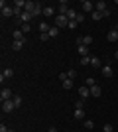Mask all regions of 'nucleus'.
I'll return each instance as SVG.
<instances>
[{"mask_svg": "<svg viewBox=\"0 0 118 132\" xmlns=\"http://www.w3.org/2000/svg\"><path fill=\"white\" fill-rule=\"evenodd\" d=\"M24 44H26L24 39H22V42H18V39H14V44H12V50H14V51H20V50L24 47Z\"/></svg>", "mask_w": 118, "mask_h": 132, "instance_id": "16", "label": "nucleus"}, {"mask_svg": "<svg viewBox=\"0 0 118 132\" xmlns=\"http://www.w3.org/2000/svg\"><path fill=\"white\" fill-rule=\"evenodd\" d=\"M0 8H2V18H10V16H14V6H8L4 0L0 2Z\"/></svg>", "mask_w": 118, "mask_h": 132, "instance_id": "1", "label": "nucleus"}, {"mask_svg": "<svg viewBox=\"0 0 118 132\" xmlns=\"http://www.w3.org/2000/svg\"><path fill=\"white\" fill-rule=\"evenodd\" d=\"M53 14H55V6H43V16L51 18Z\"/></svg>", "mask_w": 118, "mask_h": 132, "instance_id": "13", "label": "nucleus"}, {"mask_svg": "<svg viewBox=\"0 0 118 132\" xmlns=\"http://www.w3.org/2000/svg\"><path fill=\"white\" fill-rule=\"evenodd\" d=\"M90 44H93V38H90V36H83V45H87V47H89Z\"/></svg>", "mask_w": 118, "mask_h": 132, "instance_id": "25", "label": "nucleus"}, {"mask_svg": "<svg viewBox=\"0 0 118 132\" xmlns=\"http://www.w3.org/2000/svg\"><path fill=\"white\" fill-rule=\"evenodd\" d=\"M83 116H85V110H77V109H75V112H73V118H77V120H81Z\"/></svg>", "mask_w": 118, "mask_h": 132, "instance_id": "23", "label": "nucleus"}, {"mask_svg": "<svg viewBox=\"0 0 118 132\" xmlns=\"http://www.w3.org/2000/svg\"><path fill=\"white\" fill-rule=\"evenodd\" d=\"M101 71H102V75H104V77H112V75H114V69H112V65H108V63L101 67Z\"/></svg>", "mask_w": 118, "mask_h": 132, "instance_id": "6", "label": "nucleus"}, {"mask_svg": "<svg viewBox=\"0 0 118 132\" xmlns=\"http://www.w3.org/2000/svg\"><path fill=\"white\" fill-rule=\"evenodd\" d=\"M79 95H81V99H89V97H90V89L89 87H87V85H83V87H81V89H79Z\"/></svg>", "mask_w": 118, "mask_h": 132, "instance_id": "7", "label": "nucleus"}, {"mask_svg": "<svg viewBox=\"0 0 118 132\" xmlns=\"http://www.w3.org/2000/svg\"><path fill=\"white\" fill-rule=\"evenodd\" d=\"M30 30H32V26H30V24H22V32H24V34H28Z\"/></svg>", "mask_w": 118, "mask_h": 132, "instance_id": "32", "label": "nucleus"}, {"mask_svg": "<svg viewBox=\"0 0 118 132\" xmlns=\"http://www.w3.org/2000/svg\"><path fill=\"white\" fill-rule=\"evenodd\" d=\"M67 79H69V77H67V73H59V81H61V83H63V81H67Z\"/></svg>", "mask_w": 118, "mask_h": 132, "instance_id": "35", "label": "nucleus"}, {"mask_svg": "<svg viewBox=\"0 0 118 132\" xmlns=\"http://www.w3.org/2000/svg\"><path fill=\"white\" fill-rule=\"evenodd\" d=\"M0 99H2V101H12V99H14V95H12V91H10V89H2V91H0Z\"/></svg>", "mask_w": 118, "mask_h": 132, "instance_id": "5", "label": "nucleus"}, {"mask_svg": "<svg viewBox=\"0 0 118 132\" xmlns=\"http://www.w3.org/2000/svg\"><path fill=\"white\" fill-rule=\"evenodd\" d=\"M114 59H118V50H116V53H114Z\"/></svg>", "mask_w": 118, "mask_h": 132, "instance_id": "41", "label": "nucleus"}, {"mask_svg": "<svg viewBox=\"0 0 118 132\" xmlns=\"http://www.w3.org/2000/svg\"><path fill=\"white\" fill-rule=\"evenodd\" d=\"M81 65H90V57H89V55L81 57Z\"/></svg>", "mask_w": 118, "mask_h": 132, "instance_id": "29", "label": "nucleus"}, {"mask_svg": "<svg viewBox=\"0 0 118 132\" xmlns=\"http://www.w3.org/2000/svg\"><path fill=\"white\" fill-rule=\"evenodd\" d=\"M77 16H79V12H75L73 8H69V12H67V20H69V22H75Z\"/></svg>", "mask_w": 118, "mask_h": 132, "instance_id": "14", "label": "nucleus"}, {"mask_svg": "<svg viewBox=\"0 0 118 132\" xmlns=\"http://www.w3.org/2000/svg\"><path fill=\"white\" fill-rule=\"evenodd\" d=\"M8 132H14V130H10V128H8Z\"/></svg>", "mask_w": 118, "mask_h": 132, "instance_id": "42", "label": "nucleus"}, {"mask_svg": "<svg viewBox=\"0 0 118 132\" xmlns=\"http://www.w3.org/2000/svg\"><path fill=\"white\" fill-rule=\"evenodd\" d=\"M106 8H108V4L104 2V0H98V2L95 4V10H96V12H104Z\"/></svg>", "mask_w": 118, "mask_h": 132, "instance_id": "11", "label": "nucleus"}, {"mask_svg": "<svg viewBox=\"0 0 118 132\" xmlns=\"http://www.w3.org/2000/svg\"><path fill=\"white\" fill-rule=\"evenodd\" d=\"M12 101H14V106H16V109H18L20 105H22V97H14Z\"/></svg>", "mask_w": 118, "mask_h": 132, "instance_id": "31", "label": "nucleus"}, {"mask_svg": "<svg viewBox=\"0 0 118 132\" xmlns=\"http://www.w3.org/2000/svg\"><path fill=\"white\" fill-rule=\"evenodd\" d=\"M83 12H95V4L90 0H85L83 2Z\"/></svg>", "mask_w": 118, "mask_h": 132, "instance_id": "12", "label": "nucleus"}, {"mask_svg": "<svg viewBox=\"0 0 118 132\" xmlns=\"http://www.w3.org/2000/svg\"><path fill=\"white\" fill-rule=\"evenodd\" d=\"M77 26H79L77 22H69V26H67V28H69V30H75V28H77Z\"/></svg>", "mask_w": 118, "mask_h": 132, "instance_id": "37", "label": "nucleus"}, {"mask_svg": "<svg viewBox=\"0 0 118 132\" xmlns=\"http://www.w3.org/2000/svg\"><path fill=\"white\" fill-rule=\"evenodd\" d=\"M79 53H81V57H85V55L90 53V50L87 47V45H79Z\"/></svg>", "mask_w": 118, "mask_h": 132, "instance_id": "20", "label": "nucleus"}, {"mask_svg": "<svg viewBox=\"0 0 118 132\" xmlns=\"http://www.w3.org/2000/svg\"><path fill=\"white\" fill-rule=\"evenodd\" d=\"M108 16H110V10H108V8H106V10L102 12V18H108Z\"/></svg>", "mask_w": 118, "mask_h": 132, "instance_id": "38", "label": "nucleus"}, {"mask_svg": "<svg viewBox=\"0 0 118 132\" xmlns=\"http://www.w3.org/2000/svg\"><path fill=\"white\" fill-rule=\"evenodd\" d=\"M47 34H49V38H57V36H59V28H57V26H51Z\"/></svg>", "mask_w": 118, "mask_h": 132, "instance_id": "19", "label": "nucleus"}, {"mask_svg": "<svg viewBox=\"0 0 118 132\" xmlns=\"http://www.w3.org/2000/svg\"><path fill=\"white\" fill-rule=\"evenodd\" d=\"M63 89H73V81H71V79H67V81H63Z\"/></svg>", "mask_w": 118, "mask_h": 132, "instance_id": "27", "label": "nucleus"}, {"mask_svg": "<svg viewBox=\"0 0 118 132\" xmlns=\"http://www.w3.org/2000/svg\"><path fill=\"white\" fill-rule=\"evenodd\" d=\"M14 110H16V106H14V101H2V112L10 114V112H14Z\"/></svg>", "mask_w": 118, "mask_h": 132, "instance_id": "3", "label": "nucleus"}, {"mask_svg": "<svg viewBox=\"0 0 118 132\" xmlns=\"http://www.w3.org/2000/svg\"><path fill=\"white\" fill-rule=\"evenodd\" d=\"M57 10H59V14H61V16H67V12H69V4L65 2V0H61V2L57 4Z\"/></svg>", "mask_w": 118, "mask_h": 132, "instance_id": "4", "label": "nucleus"}, {"mask_svg": "<svg viewBox=\"0 0 118 132\" xmlns=\"http://www.w3.org/2000/svg\"><path fill=\"white\" fill-rule=\"evenodd\" d=\"M106 39H108V42H118V30L112 28V30L106 34Z\"/></svg>", "mask_w": 118, "mask_h": 132, "instance_id": "9", "label": "nucleus"}, {"mask_svg": "<svg viewBox=\"0 0 118 132\" xmlns=\"http://www.w3.org/2000/svg\"><path fill=\"white\" fill-rule=\"evenodd\" d=\"M90 65H93V67H102V63H101L98 57H90Z\"/></svg>", "mask_w": 118, "mask_h": 132, "instance_id": "22", "label": "nucleus"}, {"mask_svg": "<svg viewBox=\"0 0 118 132\" xmlns=\"http://www.w3.org/2000/svg\"><path fill=\"white\" fill-rule=\"evenodd\" d=\"M90 18H93V20H95V22H98V20H102V12H93V14H90Z\"/></svg>", "mask_w": 118, "mask_h": 132, "instance_id": "21", "label": "nucleus"}, {"mask_svg": "<svg viewBox=\"0 0 118 132\" xmlns=\"http://www.w3.org/2000/svg\"><path fill=\"white\" fill-rule=\"evenodd\" d=\"M85 85H87V87H93V85H96V83H95V79H93V77H87V79H85Z\"/></svg>", "mask_w": 118, "mask_h": 132, "instance_id": "26", "label": "nucleus"}, {"mask_svg": "<svg viewBox=\"0 0 118 132\" xmlns=\"http://www.w3.org/2000/svg\"><path fill=\"white\" fill-rule=\"evenodd\" d=\"M12 36H14V39H18V42H26V38H24V32L22 30H14V34H12Z\"/></svg>", "mask_w": 118, "mask_h": 132, "instance_id": "17", "label": "nucleus"}, {"mask_svg": "<svg viewBox=\"0 0 118 132\" xmlns=\"http://www.w3.org/2000/svg\"><path fill=\"white\" fill-rule=\"evenodd\" d=\"M101 95H102V89L98 87V85H93V87H90V97H96V99H98Z\"/></svg>", "mask_w": 118, "mask_h": 132, "instance_id": "10", "label": "nucleus"}, {"mask_svg": "<svg viewBox=\"0 0 118 132\" xmlns=\"http://www.w3.org/2000/svg\"><path fill=\"white\" fill-rule=\"evenodd\" d=\"M49 24H47V22H41V24H39V34H47V32H49Z\"/></svg>", "mask_w": 118, "mask_h": 132, "instance_id": "18", "label": "nucleus"}, {"mask_svg": "<svg viewBox=\"0 0 118 132\" xmlns=\"http://www.w3.org/2000/svg\"><path fill=\"white\" fill-rule=\"evenodd\" d=\"M49 132H57V128H55V126H51V128H49Z\"/></svg>", "mask_w": 118, "mask_h": 132, "instance_id": "40", "label": "nucleus"}, {"mask_svg": "<svg viewBox=\"0 0 118 132\" xmlns=\"http://www.w3.org/2000/svg\"><path fill=\"white\" fill-rule=\"evenodd\" d=\"M85 128H87V130H93V128H95V122L93 120H85Z\"/></svg>", "mask_w": 118, "mask_h": 132, "instance_id": "30", "label": "nucleus"}, {"mask_svg": "<svg viewBox=\"0 0 118 132\" xmlns=\"http://www.w3.org/2000/svg\"><path fill=\"white\" fill-rule=\"evenodd\" d=\"M0 132H8V128H6L4 124H0Z\"/></svg>", "mask_w": 118, "mask_h": 132, "instance_id": "39", "label": "nucleus"}, {"mask_svg": "<svg viewBox=\"0 0 118 132\" xmlns=\"http://www.w3.org/2000/svg\"><path fill=\"white\" fill-rule=\"evenodd\" d=\"M55 26L61 30V28H67L69 26V20H67V16H61V14H57L55 16Z\"/></svg>", "mask_w": 118, "mask_h": 132, "instance_id": "2", "label": "nucleus"}, {"mask_svg": "<svg viewBox=\"0 0 118 132\" xmlns=\"http://www.w3.org/2000/svg\"><path fill=\"white\" fill-rule=\"evenodd\" d=\"M39 39H41V42H47V39H49V34H39Z\"/></svg>", "mask_w": 118, "mask_h": 132, "instance_id": "34", "label": "nucleus"}, {"mask_svg": "<svg viewBox=\"0 0 118 132\" xmlns=\"http://www.w3.org/2000/svg\"><path fill=\"white\" fill-rule=\"evenodd\" d=\"M67 77L71 79V81H75V77H77V71H75V69H67Z\"/></svg>", "mask_w": 118, "mask_h": 132, "instance_id": "24", "label": "nucleus"}, {"mask_svg": "<svg viewBox=\"0 0 118 132\" xmlns=\"http://www.w3.org/2000/svg\"><path fill=\"white\" fill-rule=\"evenodd\" d=\"M10 77H14V69H4L0 75V83H4V79H10Z\"/></svg>", "mask_w": 118, "mask_h": 132, "instance_id": "8", "label": "nucleus"}, {"mask_svg": "<svg viewBox=\"0 0 118 132\" xmlns=\"http://www.w3.org/2000/svg\"><path fill=\"white\" fill-rule=\"evenodd\" d=\"M75 109H77V110H83V109H85V101H83V99L77 101V103H75Z\"/></svg>", "mask_w": 118, "mask_h": 132, "instance_id": "28", "label": "nucleus"}, {"mask_svg": "<svg viewBox=\"0 0 118 132\" xmlns=\"http://www.w3.org/2000/svg\"><path fill=\"white\" fill-rule=\"evenodd\" d=\"M75 22H77V24L85 22V14H79V16H77V20H75Z\"/></svg>", "mask_w": 118, "mask_h": 132, "instance_id": "36", "label": "nucleus"}, {"mask_svg": "<svg viewBox=\"0 0 118 132\" xmlns=\"http://www.w3.org/2000/svg\"><path fill=\"white\" fill-rule=\"evenodd\" d=\"M34 18V14H30V12H24L22 16H20V20H22V24H30V20Z\"/></svg>", "mask_w": 118, "mask_h": 132, "instance_id": "15", "label": "nucleus"}, {"mask_svg": "<svg viewBox=\"0 0 118 132\" xmlns=\"http://www.w3.org/2000/svg\"><path fill=\"white\" fill-rule=\"evenodd\" d=\"M114 128H112V124H104V126H102V132H112Z\"/></svg>", "mask_w": 118, "mask_h": 132, "instance_id": "33", "label": "nucleus"}]
</instances>
